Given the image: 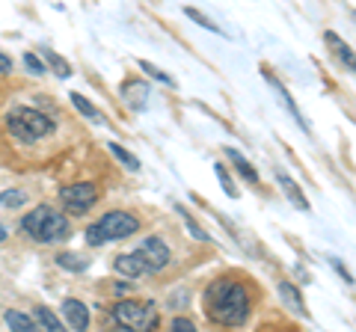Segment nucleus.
<instances>
[{"instance_id":"27","label":"nucleus","mask_w":356,"mask_h":332,"mask_svg":"<svg viewBox=\"0 0 356 332\" xmlns=\"http://www.w3.org/2000/svg\"><path fill=\"white\" fill-rule=\"evenodd\" d=\"M24 63H27V69L33 74H44V63L36 57V53H24Z\"/></svg>"},{"instance_id":"14","label":"nucleus","mask_w":356,"mask_h":332,"mask_svg":"<svg viewBox=\"0 0 356 332\" xmlns=\"http://www.w3.org/2000/svg\"><path fill=\"white\" fill-rule=\"evenodd\" d=\"M280 297H282V303L291 308V312H297L300 317H306V306H303V297H300V291L291 285V282H280Z\"/></svg>"},{"instance_id":"26","label":"nucleus","mask_w":356,"mask_h":332,"mask_svg":"<svg viewBox=\"0 0 356 332\" xmlns=\"http://www.w3.org/2000/svg\"><path fill=\"white\" fill-rule=\"evenodd\" d=\"M27 202V196L21 193V190H6V193H0V205L3 208H21Z\"/></svg>"},{"instance_id":"5","label":"nucleus","mask_w":356,"mask_h":332,"mask_svg":"<svg viewBox=\"0 0 356 332\" xmlns=\"http://www.w3.org/2000/svg\"><path fill=\"white\" fill-rule=\"evenodd\" d=\"M113 320L122 329H137L146 332L158 326V308L154 303H137V300H122L113 306Z\"/></svg>"},{"instance_id":"6","label":"nucleus","mask_w":356,"mask_h":332,"mask_svg":"<svg viewBox=\"0 0 356 332\" xmlns=\"http://www.w3.org/2000/svg\"><path fill=\"white\" fill-rule=\"evenodd\" d=\"M60 202H63V208H65L69 214L81 217V214H86L89 208L98 202V187L89 184V181H83V184H69V187H63V190H60Z\"/></svg>"},{"instance_id":"21","label":"nucleus","mask_w":356,"mask_h":332,"mask_svg":"<svg viewBox=\"0 0 356 332\" xmlns=\"http://www.w3.org/2000/svg\"><path fill=\"white\" fill-rule=\"evenodd\" d=\"M57 264L65 267V270H72V273H83L89 261L81 258V256H74V252H63V256H57Z\"/></svg>"},{"instance_id":"16","label":"nucleus","mask_w":356,"mask_h":332,"mask_svg":"<svg viewBox=\"0 0 356 332\" xmlns=\"http://www.w3.org/2000/svg\"><path fill=\"white\" fill-rule=\"evenodd\" d=\"M226 158L232 160V166H235V169L243 175V179L247 181H252V184H259V172H255V166L243 158V154L238 151V149H226Z\"/></svg>"},{"instance_id":"10","label":"nucleus","mask_w":356,"mask_h":332,"mask_svg":"<svg viewBox=\"0 0 356 332\" xmlns=\"http://www.w3.org/2000/svg\"><path fill=\"white\" fill-rule=\"evenodd\" d=\"M324 42H327V48H330L332 53H336V60L344 65V69L356 74V53H353V48L348 45V42H344V39L339 36V33H332V30H327V33H324Z\"/></svg>"},{"instance_id":"31","label":"nucleus","mask_w":356,"mask_h":332,"mask_svg":"<svg viewBox=\"0 0 356 332\" xmlns=\"http://www.w3.org/2000/svg\"><path fill=\"white\" fill-rule=\"evenodd\" d=\"M0 240H6V229L3 226H0Z\"/></svg>"},{"instance_id":"1","label":"nucleus","mask_w":356,"mask_h":332,"mask_svg":"<svg viewBox=\"0 0 356 332\" xmlns=\"http://www.w3.org/2000/svg\"><path fill=\"white\" fill-rule=\"evenodd\" d=\"M205 312L217 326H243L250 317V297L238 282L214 279L205 288Z\"/></svg>"},{"instance_id":"18","label":"nucleus","mask_w":356,"mask_h":332,"mask_svg":"<svg viewBox=\"0 0 356 332\" xmlns=\"http://www.w3.org/2000/svg\"><path fill=\"white\" fill-rule=\"evenodd\" d=\"M107 149H110V154H113V158L125 166V169H131V172H140V160L134 158V154L128 151V149H122L119 142H107Z\"/></svg>"},{"instance_id":"2","label":"nucleus","mask_w":356,"mask_h":332,"mask_svg":"<svg viewBox=\"0 0 356 332\" xmlns=\"http://www.w3.org/2000/svg\"><path fill=\"white\" fill-rule=\"evenodd\" d=\"M21 229L24 235L36 243H57L69 238V219H65L60 211H54L51 205H39L36 211H30L24 219H21Z\"/></svg>"},{"instance_id":"30","label":"nucleus","mask_w":356,"mask_h":332,"mask_svg":"<svg viewBox=\"0 0 356 332\" xmlns=\"http://www.w3.org/2000/svg\"><path fill=\"white\" fill-rule=\"evenodd\" d=\"M0 74H13V57H6L3 51H0Z\"/></svg>"},{"instance_id":"7","label":"nucleus","mask_w":356,"mask_h":332,"mask_svg":"<svg viewBox=\"0 0 356 332\" xmlns=\"http://www.w3.org/2000/svg\"><path fill=\"white\" fill-rule=\"evenodd\" d=\"M137 252H140V258L146 261L149 273H161V270L170 267V261H172V252H170V247H166L161 238H146L137 247Z\"/></svg>"},{"instance_id":"22","label":"nucleus","mask_w":356,"mask_h":332,"mask_svg":"<svg viewBox=\"0 0 356 332\" xmlns=\"http://www.w3.org/2000/svg\"><path fill=\"white\" fill-rule=\"evenodd\" d=\"M214 172H217V179H220V187L226 190V196H229V199H238V187H235V181H232V175L226 172V166L214 163Z\"/></svg>"},{"instance_id":"28","label":"nucleus","mask_w":356,"mask_h":332,"mask_svg":"<svg viewBox=\"0 0 356 332\" xmlns=\"http://www.w3.org/2000/svg\"><path fill=\"white\" fill-rule=\"evenodd\" d=\"M330 264H332V267H336V273L341 276V279H344V282H348V285H353V276H350V270H348V267H344V264H341L339 258H332V256H330Z\"/></svg>"},{"instance_id":"23","label":"nucleus","mask_w":356,"mask_h":332,"mask_svg":"<svg viewBox=\"0 0 356 332\" xmlns=\"http://www.w3.org/2000/svg\"><path fill=\"white\" fill-rule=\"evenodd\" d=\"M42 53H44V60H48V63H51V69H54V72H57L60 77H69V74H72V69H69V63H65V60H60V57H57V53H54L51 48H42Z\"/></svg>"},{"instance_id":"20","label":"nucleus","mask_w":356,"mask_h":332,"mask_svg":"<svg viewBox=\"0 0 356 332\" xmlns=\"http://www.w3.org/2000/svg\"><path fill=\"white\" fill-rule=\"evenodd\" d=\"M42 324V329H51V332H60L63 324H60V317L51 312L48 306H36V326Z\"/></svg>"},{"instance_id":"12","label":"nucleus","mask_w":356,"mask_h":332,"mask_svg":"<svg viewBox=\"0 0 356 332\" xmlns=\"http://www.w3.org/2000/svg\"><path fill=\"white\" fill-rule=\"evenodd\" d=\"M116 270L122 276H131V279H140V276H146V261L140 258V252H122V256H116Z\"/></svg>"},{"instance_id":"19","label":"nucleus","mask_w":356,"mask_h":332,"mask_svg":"<svg viewBox=\"0 0 356 332\" xmlns=\"http://www.w3.org/2000/svg\"><path fill=\"white\" fill-rule=\"evenodd\" d=\"M3 320H6V326H13V329H18V332H33V329H39L36 320L27 317V315H21V312H6Z\"/></svg>"},{"instance_id":"8","label":"nucleus","mask_w":356,"mask_h":332,"mask_svg":"<svg viewBox=\"0 0 356 332\" xmlns=\"http://www.w3.org/2000/svg\"><path fill=\"white\" fill-rule=\"evenodd\" d=\"M149 98H152V86L146 81H125V86H122V101L134 113H143L149 107Z\"/></svg>"},{"instance_id":"3","label":"nucleus","mask_w":356,"mask_h":332,"mask_svg":"<svg viewBox=\"0 0 356 332\" xmlns=\"http://www.w3.org/2000/svg\"><path fill=\"white\" fill-rule=\"evenodd\" d=\"M140 231V219L128 211H110L98 223L86 229V243L89 247H104L107 240H125Z\"/></svg>"},{"instance_id":"4","label":"nucleus","mask_w":356,"mask_h":332,"mask_svg":"<svg viewBox=\"0 0 356 332\" xmlns=\"http://www.w3.org/2000/svg\"><path fill=\"white\" fill-rule=\"evenodd\" d=\"M6 128L21 142H36L54 134V122L44 113H39L36 107H13L6 116Z\"/></svg>"},{"instance_id":"9","label":"nucleus","mask_w":356,"mask_h":332,"mask_svg":"<svg viewBox=\"0 0 356 332\" xmlns=\"http://www.w3.org/2000/svg\"><path fill=\"white\" fill-rule=\"evenodd\" d=\"M261 74H264V81L273 86V92L280 95V101H282V104L288 107V113L294 116V122H297V125H300V128H303L306 134H309V131H312V128H309V122L303 119V113H300V107H297V101L291 98V92L285 90V83H282V81H280V77H276V74H270V72H267V69H261Z\"/></svg>"},{"instance_id":"17","label":"nucleus","mask_w":356,"mask_h":332,"mask_svg":"<svg viewBox=\"0 0 356 332\" xmlns=\"http://www.w3.org/2000/svg\"><path fill=\"white\" fill-rule=\"evenodd\" d=\"M175 211H178V217H181L184 219V226H187V231H191V238L193 240H202V243H211V235H208V231L202 229V226H199L196 223V219L191 217V211H187V208H181V205H178L175 208Z\"/></svg>"},{"instance_id":"15","label":"nucleus","mask_w":356,"mask_h":332,"mask_svg":"<svg viewBox=\"0 0 356 332\" xmlns=\"http://www.w3.org/2000/svg\"><path fill=\"white\" fill-rule=\"evenodd\" d=\"M72 104H74V110H77V113H83L89 122H92V125H104V116H102V110H98L92 101H89V98H83L81 92H72Z\"/></svg>"},{"instance_id":"13","label":"nucleus","mask_w":356,"mask_h":332,"mask_svg":"<svg viewBox=\"0 0 356 332\" xmlns=\"http://www.w3.org/2000/svg\"><path fill=\"white\" fill-rule=\"evenodd\" d=\"M63 315H65V320H69V326L72 329H86L89 326V308L81 303V300H65L63 303Z\"/></svg>"},{"instance_id":"11","label":"nucleus","mask_w":356,"mask_h":332,"mask_svg":"<svg viewBox=\"0 0 356 332\" xmlns=\"http://www.w3.org/2000/svg\"><path fill=\"white\" fill-rule=\"evenodd\" d=\"M276 184H280V190L285 193V199L297 208V211H303V214H309V211H312V208H309V199L303 196V190H300L297 181H294L288 172H282V169L276 172Z\"/></svg>"},{"instance_id":"25","label":"nucleus","mask_w":356,"mask_h":332,"mask_svg":"<svg viewBox=\"0 0 356 332\" xmlns=\"http://www.w3.org/2000/svg\"><path fill=\"white\" fill-rule=\"evenodd\" d=\"M184 15H187V18H193L199 27H205V30H211V33H222V30L214 24V21H211L208 15H202V13H199V9H193V6H187V9H184Z\"/></svg>"},{"instance_id":"29","label":"nucleus","mask_w":356,"mask_h":332,"mask_svg":"<svg viewBox=\"0 0 356 332\" xmlns=\"http://www.w3.org/2000/svg\"><path fill=\"white\" fill-rule=\"evenodd\" d=\"M172 329L175 332H196V324H193V320H187V317H175L172 320Z\"/></svg>"},{"instance_id":"24","label":"nucleus","mask_w":356,"mask_h":332,"mask_svg":"<svg viewBox=\"0 0 356 332\" xmlns=\"http://www.w3.org/2000/svg\"><path fill=\"white\" fill-rule=\"evenodd\" d=\"M137 65H140V69H143V72H146L149 77H154V81H161V83H166V86H172V83H175V81H172V77H170V74H163V72L158 69V65H154V63H149V60H140Z\"/></svg>"}]
</instances>
